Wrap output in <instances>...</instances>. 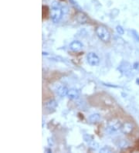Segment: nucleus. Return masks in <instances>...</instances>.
<instances>
[{"instance_id": "1", "label": "nucleus", "mask_w": 139, "mask_h": 153, "mask_svg": "<svg viewBox=\"0 0 139 153\" xmlns=\"http://www.w3.org/2000/svg\"><path fill=\"white\" fill-rule=\"evenodd\" d=\"M63 16V10L59 2H54L52 5V9L50 10V17L54 22L57 23L61 19Z\"/></svg>"}, {"instance_id": "2", "label": "nucleus", "mask_w": 139, "mask_h": 153, "mask_svg": "<svg viewBox=\"0 0 139 153\" xmlns=\"http://www.w3.org/2000/svg\"><path fill=\"white\" fill-rule=\"evenodd\" d=\"M96 34L98 36L99 39H100L104 43H108L110 41L111 39V34L107 27L103 25H100L96 28Z\"/></svg>"}, {"instance_id": "3", "label": "nucleus", "mask_w": 139, "mask_h": 153, "mask_svg": "<svg viewBox=\"0 0 139 153\" xmlns=\"http://www.w3.org/2000/svg\"><path fill=\"white\" fill-rule=\"evenodd\" d=\"M122 124L120 123V121L117 119H113L110 121L106 127V131H108L110 134H113L120 129Z\"/></svg>"}, {"instance_id": "4", "label": "nucleus", "mask_w": 139, "mask_h": 153, "mask_svg": "<svg viewBox=\"0 0 139 153\" xmlns=\"http://www.w3.org/2000/svg\"><path fill=\"white\" fill-rule=\"evenodd\" d=\"M120 130L121 131V132L125 134H132L134 130L133 124L132 122H130V121H126L124 124H122Z\"/></svg>"}, {"instance_id": "5", "label": "nucleus", "mask_w": 139, "mask_h": 153, "mask_svg": "<svg viewBox=\"0 0 139 153\" xmlns=\"http://www.w3.org/2000/svg\"><path fill=\"white\" fill-rule=\"evenodd\" d=\"M87 62L91 66H97L100 62L98 56L94 53H89L87 56Z\"/></svg>"}, {"instance_id": "6", "label": "nucleus", "mask_w": 139, "mask_h": 153, "mask_svg": "<svg viewBox=\"0 0 139 153\" xmlns=\"http://www.w3.org/2000/svg\"><path fill=\"white\" fill-rule=\"evenodd\" d=\"M82 47H83V45H82V43L80 41H76L75 40V41H73L70 44V48H71V51H75V52L80 51Z\"/></svg>"}, {"instance_id": "7", "label": "nucleus", "mask_w": 139, "mask_h": 153, "mask_svg": "<svg viewBox=\"0 0 139 153\" xmlns=\"http://www.w3.org/2000/svg\"><path fill=\"white\" fill-rule=\"evenodd\" d=\"M46 108L47 109L50 111H54L57 106V103L56 102L55 100H50L49 101L46 103Z\"/></svg>"}, {"instance_id": "8", "label": "nucleus", "mask_w": 139, "mask_h": 153, "mask_svg": "<svg viewBox=\"0 0 139 153\" xmlns=\"http://www.w3.org/2000/svg\"><path fill=\"white\" fill-rule=\"evenodd\" d=\"M79 91H78L77 89H74V88H72V89L69 90L68 94H67V96H68L71 99H77L79 97Z\"/></svg>"}, {"instance_id": "9", "label": "nucleus", "mask_w": 139, "mask_h": 153, "mask_svg": "<svg viewBox=\"0 0 139 153\" xmlns=\"http://www.w3.org/2000/svg\"><path fill=\"white\" fill-rule=\"evenodd\" d=\"M68 91L69 90L67 89V87L60 86L57 89V93H58V94L60 96V97H64V96L67 95V94H68Z\"/></svg>"}, {"instance_id": "10", "label": "nucleus", "mask_w": 139, "mask_h": 153, "mask_svg": "<svg viewBox=\"0 0 139 153\" xmlns=\"http://www.w3.org/2000/svg\"><path fill=\"white\" fill-rule=\"evenodd\" d=\"M77 19L80 23H86L87 22V17L83 13H80V12L77 14Z\"/></svg>"}, {"instance_id": "11", "label": "nucleus", "mask_w": 139, "mask_h": 153, "mask_svg": "<svg viewBox=\"0 0 139 153\" xmlns=\"http://www.w3.org/2000/svg\"><path fill=\"white\" fill-rule=\"evenodd\" d=\"M89 121L91 124H97L100 121V115L98 114H91L89 117Z\"/></svg>"}, {"instance_id": "12", "label": "nucleus", "mask_w": 139, "mask_h": 153, "mask_svg": "<svg viewBox=\"0 0 139 153\" xmlns=\"http://www.w3.org/2000/svg\"><path fill=\"white\" fill-rule=\"evenodd\" d=\"M48 13H49V10H48V8L46 7V6H43V19H46L47 16H48Z\"/></svg>"}, {"instance_id": "13", "label": "nucleus", "mask_w": 139, "mask_h": 153, "mask_svg": "<svg viewBox=\"0 0 139 153\" xmlns=\"http://www.w3.org/2000/svg\"><path fill=\"white\" fill-rule=\"evenodd\" d=\"M117 31L119 34H121V35L124 33V30L120 26H117Z\"/></svg>"}, {"instance_id": "14", "label": "nucleus", "mask_w": 139, "mask_h": 153, "mask_svg": "<svg viewBox=\"0 0 139 153\" xmlns=\"http://www.w3.org/2000/svg\"><path fill=\"white\" fill-rule=\"evenodd\" d=\"M137 83H138V84H139V79H138V80H137Z\"/></svg>"}]
</instances>
